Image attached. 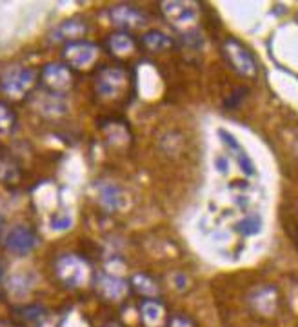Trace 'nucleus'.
<instances>
[{
	"label": "nucleus",
	"mask_w": 298,
	"mask_h": 327,
	"mask_svg": "<svg viewBox=\"0 0 298 327\" xmlns=\"http://www.w3.org/2000/svg\"><path fill=\"white\" fill-rule=\"evenodd\" d=\"M53 269L55 276L60 280V284L69 289H82V287L93 284V276H95L89 262L74 253H64V255L57 257Z\"/></svg>",
	"instance_id": "obj_1"
},
{
	"label": "nucleus",
	"mask_w": 298,
	"mask_h": 327,
	"mask_svg": "<svg viewBox=\"0 0 298 327\" xmlns=\"http://www.w3.org/2000/svg\"><path fill=\"white\" fill-rule=\"evenodd\" d=\"M129 84V73L124 66H102L95 73L93 79V87H95L96 96L104 100H118L128 93Z\"/></svg>",
	"instance_id": "obj_2"
},
{
	"label": "nucleus",
	"mask_w": 298,
	"mask_h": 327,
	"mask_svg": "<svg viewBox=\"0 0 298 327\" xmlns=\"http://www.w3.org/2000/svg\"><path fill=\"white\" fill-rule=\"evenodd\" d=\"M222 55L236 75L242 79H255L258 73L257 60L247 47L236 38H226L222 42Z\"/></svg>",
	"instance_id": "obj_3"
},
{
	"label": "nucleus",
	"mask_w": 298,
	"mask_h": 327,
	"mask_svg": "<svg viewBox=\"0 0 298 327\" xmlns=\"http://www.w3.org/2000/svg\"><path fill=\"white\" fill-rule=\"evenodd\" d=\"M42 89L55 95H66L74 84L73 69L64 62H49L38 73Z\"/></svg>",
	"instance_id": "obj_4"
},
{
	"label": "nucleus",
	"mask_w": 298,
	"mask_h": 327,
	"mask_svg": "<svg viewBox=\"0 0 298 327\" xmlns=\"http://www.w3.org/2000/svg\"><path fill=\"white\" fill-rule=\"evenodd\" d=\"M35 80L37 73L31 67H11L0 77V91L13 98H20L33 89Z\"/></svg>",
	"instance_id": "obj_5"
},
{
	"label": "nucleus",
	"mask_w": 298,
	"mask_h": 327,
	"mask_svg": "<svg viewBox=\"0 0 298 327\" xmlns=\"http://www.w3.org/2000/svg\"><path fill=\"white\" fill-rule=\"evenodd\" d=\"M100 49L89 40H77L66 44L62 49L64 64L74 71H86L98 60Z\"/></svg>",
	"instance_id": "obj_6"
},
{
	"label": "nucleus",
	"mask_w": 298,
	"mask_h": 327,
	"mask_svg": "<svg viewBox=\"0 0 298 327\" xmlns=\"http://www.w3.org/2000/svg\"><path fill=\"white\" fill-rule=\"evenodd\" d=\"M247 306L257 316L271 318L280 306V294L275 286H257L247 293Z\"/></svg>",
	"instance_id": "obj_7"
},
{
	"label": "nucleus",
	"mask_w": 298,
	"mask_h": 327,
	"mask_svg": "<svg viewBox=\"0 0 298 327\" xmlns=\"http://www.w3.org/2000/svg\"><path fill=\"white\" fill-rule=\"evenodd\" d=\"M93 287H95L96 294H98L100 298L113 304L126 300L129 291H131V286H129L128 280L109 273H96L93 276Z\"/></svg>",
	"instance_id": "obj_8"
},
{
	"label": "nucleus",
	"mask_w": 298,
	"mask_h": 327,
	"mask_svg": "<svg viewBox=\"0 0 298 327\" xmlns=\"http://www.w3.org/2000/svg\"><path fill=\"white\" fill-rule=\"evenodd\" d=\"M38 245V236L29 225H15L4 236V249L15 257H26Z\"/></svg>",
	"instance_id": "obj_9"
},
{
	"label": "nucleus",
	"mask_w": 298,
	"mask_h": 327,
	"mask_svg": "<svg viewBox=\"0 0 298 327\" xmlns=\"http://www.w3.org/2000/svg\"><path fill=\"white\" fill-rule=\"evenodd\" d=\"M162 15L177 29L187 28L196 20V6L193 2H160Z\"/></svg>",
	"instance_id": "obj_10"
},
{
	"label": "nucleus",
	"mask_w": 298,
	"mask_h": 327,
	"mask_svg": "<svg viewBox=\"0 0 298 327\" xmlns=\"http://www.w3.org/2000/svg\"><path fill=\"white\" fill-rule=\"evenodd\" d=\"M109 20L116 28L126 31V29H135L144 26L147 22V15L140 8H135L131 4H116L109 9Z\"/></svg>",
	"instance_id": "obj_11"
},
{
	"label": "nucleus",
	"mask_w": 298,
	"mask_h": 327,
	"mask_svg": "<svg viewBox=\"0 0 298 327\" xmlns=\"http://www.w3.org/2000/svg\"><path fill=\"white\" fill-rule=\"evenodd\" d=\"M87 31H89L87 22L84 20V18L73 17L60 22L58 26H55V29L49 33V38L51 42H66V44H71V42L84 40Z\"/></svg>",
	"instance_id": "obj_12"
},
{
	"label": "nucleus",
	"mask_w": 298,
	"mask_h": 327,
	"mask_svg": "<svg viewBox=\"0 0 298 327\" xmlns=\"http://www.w3.org/2000/svg\"><path fill=\"white\" fill-rule=\"evenodd\" d=\"M140 320L145 327H166V306L158 298H147L140 302Z\"/></svg>",
	"instance_id": "obj_13"
},
{
	"label": "nucleus",
	"mask_w": 298,
	"mask_h": 327,
	"mask_svg": "<svg viewBox=\"0 0 298 327\" xmlns=\"http://www.w3.org/2000/svg\"><path fill=\"white\" fill-rule=\"evenodd\" d=\"M33 106L40 115L44 116H60L66 113V102H64L62 95H55L46 89H42L33 98Z\"/></svg>",
	"instance_id": "obj_14"
},
{
	"label": "nucleus",
	"mask_w": 298,
	"mask_h": 327,
	"mask_svg": "<svg viewBox=\"0 0 298 327\" xmlns=\"http://www.w3.org/2000/svg\"><path fill=\"white\" fill-rule=\"evenodd\" d=\"M13 316H15L17 327H40L46 320L47 313L42 306L33 304V306H22L15 309Z\"/></svg>",
	"instance_id": "obj_15"
},
{
	"label": "nucleus",
	"mask_w": 298,
	"mask_h": 327,
	"mask_svg": "<svg viewBox=\"0 0 298 327\" xmlns=\"http://www.w3.org/2000/svg\"><path fill=\"white\" fill-rule=\"evenodd\" d=\"M106 46L113 57H129L137 49V40L128 31H116L108 37Z\"/></svg>",
	"instance_id": "obj_16"
},
{
	"label": "nucleus",
	"mask_w": 298,
	"mask_h": 327,
	"mask_svg": "<svg viewBox=\"0 0 298 327\" xmlns=\"http://www.w3.org/2000/svg\"><path fill=\"white\" fill-rule=\"evenodd\" d=\"M129 286H131V291L144 296V300L157 298L160 294V287H158L157 280L153 276H149L147 273H135L129 280Z\"/></svg>",
	"instance_id": "obj_17"
},
{
	"label": "nucleus",
	"mask_w": 298,
	"mask_h": 327,
	"mask_svg": "<svg viewBox=\"0 0 298 327\" xmlns=\"http://www.w3.org/2000/svg\"><path fill=\"white\" fill-rule=\"evenodd\" d=\"M22 177V169L18 166V162L11 157L9 153L0 151V184L11 186L17 184Z\"/></svg>",
	"instance_id": "obj_18"
},
{
	"label": "nucleus",
	"mask_w": 298,
	"mask_h": 327,
	"mask_svg": "<svg viewBox=\"0 0 298 327\" xmlns=\"http://www.w3.org/2000/svg\"><path fill=\"white\" fill-rule=\"evenodd\" d=\"M140 42L142 46H144V49L151 51V53H162V51L169 49V47L173 46V40H171L164 31H158V29H151V31L144 33Z\"/></svg>",
	"instance_id": "obj_19"
},
{
	"label": "nucleus",
	"mask_w": 298,
	"mask_h": 327,
	"mask_svg": "<svg viewBox=\"0 0 298 327\" xmlns=\"http://www.w3.org/2000/svg\"><path fill=\"white\" fill-rule=\"evenodd\" d=\"M98 198H100V204L104 206V209L115 211L122 204V191L120 187L115 186V184H102L98 189Z\"/></svg>",
	"instance_id": "obj_20"
},
{
	"label": "nucleus",
	"mask_w": 298,
	"mask_h": 327,
	"mask_svg": "<svg viewBox=\"0 0 298 327\" xmlns=\"http://www.w3.org/2000/svg\"><path fill=\"white\" fill-rule=\"evenodd\" d=\"M17 125V115L6 102H0V137H8L15 131Z\"/></svg>",
	"instance_id": "obj_21"
},
{
	"label": "nucleus",
	"mask_w": 298,
	"mask_h": 327,
	"mask_svg": "<svg viewBox=\"0 0 298 327\" xmlns=\"http://www.w3.org/2000/svg\"><path fill=\"white\" fill-rule=\"evenodd\" d=\"M260 228H262V220H260V216H258V215L244 216V218H242L240 222H236V225H235L236 231L240 233V235H244V236L257 235V233L260 231Z\"/></svg>",
	"instance_id": "obj_22"
},
{
	"label": "nucleus",
	"mask_w": 298,
	"mask_h": 327,
	"mask_svg": "<svg viewBox=\"0 0 298 327\" xmlns=\"http://www.w3.org/2000/svg\"><path fill=\"white\" fill-rule=\"evenodd\" d=\"M71 224H73V220H71V216L66 215V213H57V215H53L49 220V225L55 231H66V229L71 228Z\"/></svg>",
	"instance_id": "obj_23"
},
{
	"label": "nucleus",
	"mask_w": 298,
	"mask_h": 327,
	"mask_svg": "<svg viewBox=\"0 0 298 327\" xmlns=\"http://www.w3.org/2000/svg\"><path fill=\"white\" fill-rule=\"evenodd\" d=\"M166 327H196V323L186 315H173L169 316Z\"/></svg>",
	"instance_id": "obj_24"
},
{
	"label": "nucleus",
	"mask_w": 298,
	"mask_h": 327,
	"mask_svg": "<svg viewBox=\"0 0 298 327\" xmlns=\"http://www.w3.org/2000/svg\"><path fill=\"white\" fill-rule=\"evenodd\" d=\"M236 160H238V166H240V169L244 171L245 174H249V177H253V174H255V166H253L251 158H249L244 151H240V153H238Z\"/></svg>",
	"instance_id": "obj_25"
},
{
	"label": "nucleus",
	"mask_w": 298,
	"mask_h": 327,
	"mask_svg": "<svg viewBox=\"0 0 298 327\" xmlns=\"http://www.w3.org/2000/svg\"><path fill=\"white\" fill-rule=\"evenodd\" d=\"M220 138H222V140H224V144L228 145V147H229V149H231V151H235L236 155H238V153H240V151H242L240 144H238V142H236V138L233 137L231 133L224 131V129H222V131H220Z\"/></svg>",
	"instance_id": "obj_26"
},
{
	"label": "nucleus",
	"mask_w": 298,
	"mask_h": 327,
	"mask_svg": "<svg viewBox=\"0 0 298 327\" xmlns=\"http://www.w3.org/2000/svg\"><path fill=\"white\" fill-rule=\"evenodd\" d=\"M245 93H247V89H244V87H240V89H236V91L233 93L231 96H229L228 102H226V108H229V109L236 108V106H238V104L242 102V98L245 96Z\"/></svg>",
	"instance_id": "obj_27"
},
{
	"label": "nucleus",
	"mask_w": 298,
	"mask_h": 327,
	"mask_svg": "<svg viewBox=\"0 0 298 327\" xmlns=\"http://www.w3.org/2000/svg\"><path fill=\"white\" fill-rule=\"evenodd\" d=\"M216 166H218V169L222 171V173H228V160H226L224 157L216 160Z\"/></svg>",
	"instance_id": "obj_28"
},
{
	"label": "nucleus",
	"mask_w": 298,
	"mask_h": 327,
	"mask_svg": "<svg viewBox=\"0 0 298 327\" xmlns=\"http://www.w3.org/2000/svg\"><path fill=\"white\" fill-rule=\"evenodd\" d=\"M102 327H124V325H122L120 322H116V320H109V322H106Z\"/></svg>",
	"instance_id": "obj_29"
},
{
	"label": "nucleus",
	"mask_w": 298,
	"mask_h": 327,
	"mask_svg": "<svg viewBox=\"0 0 298 327\" xmlns=\"http://www.w3.org/2000/svg\"><path fill=\"white\" fill-rule=\"evenodd\" d=\"M0 327H11V325H9V323L6 322V320H2V318H0Z\"/></svg>",
	"instance_id": "obj_30"
},
{
	"label": "nucleus",
	"mask_w": 298,
	"mask_h": 327,
	"mask_svg": "<svg viewBox=\"0 0 298 327\" xmlns=\"http://www.w3.org/2000/svg\"><path fill=\"white\" fill-rule=\"evenodd\" d=\"M2 228H4V218H2V215H0V233H2Z\"/></svg>",
	"instance_id": "obj_31"
},
{
	"label": "nucleus",
	"mask_w": 298,
	"mask_h": 327,
	"mask_svg": "<svg viewBox=\"0 0 298 327\" xmlns=\"http://www.w3.org/2000/svg\"><path fill=\"white\" fill-rule=\"evenodd\" d=\"M2 273H4V269H2V264H0V280H2Z\"/></svg>",
	"instance_id": "obj_32"
},
{
	"label": "nucleus",
	"mask_w": 298,
	"mask_h": 327,
	"mask_svg": "<svg viewBox=\"0 0 298 327\" xmlns=\"http://www.w3.org/2000/svg\"><path fill=\"white\" fill-rule=\"evenodd\" d=\"M296 245H298V233H296Z\"/></svg>",
	"instance_id": "obj_33"
}]
</instances>
